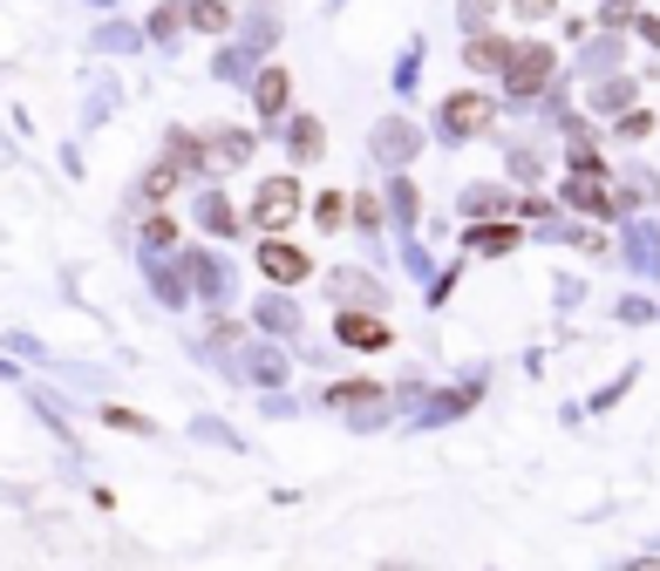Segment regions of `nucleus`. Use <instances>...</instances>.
<instances>
[{
    "label": "nucleus",
    "instance_id": "obj_1",
    "mask_svg": "<svg viewBox=\"0 0 660 571\" xmlns=\"http://www.w3.org/2000/svg\"><path fill=\"white\" fill-rule=\"evenodd\" d=\"M490 122H497V103L477 96V89H456V96L443 103V130H450V137H484Z\"/></svg>",
    "mask_w": 660,
    "mask_h": 571
},
{
    "label": "nucleus",
    "instance_id": "obj_2",
    "mask_svg": "<svg viewBox=\"0 0 660 571\" xmlns=\"http://www.w3.org/2000/svg\"><path fill=\"white\" fill-rule=\"evenodd\" d=\"M559 68V55L552 49H538V41H531V49H511V55H504V75H511V89H545V75Z\"/></svg>",
    "mask_w": 660,
    "mask_h": 571
},
{
    "label": "nucleus",
    "instance_id": "obj_3",
    "mask_svg": "<svg viewBox=\"0 0 660 571\" xmlns=\"http://www.w3.org/2000/svg\"><path fill=\"white\" fill-rule=\"evenodd\" d=\"M259 272L280 279V286H300V279H306V252H300V245H286V238H266V245H259Z\"/></svg>",
    "mask_w": 660,
    "mask_h": 571
},
{
    "label": "nucleus",
    "instance_id": "obj_4",
    "mask_svg": "<svg viewBox=\"0 0 660 571\" xmlns=\"http://www.w3.org/2000/svg\"><path fill=\"white\" fill-rule=\"evenodd\" d=\"M293 212H300V184H293V177H273V184L252 197V218H259V225H286Z\"/></svg>",
    "mask_w": 660,
    "mask_h": 571
},
{
    "label": "nucleus",
    "instance_id": "obj_5",
    "mask_svg": "<svg viewBox=\"0 0 660 571\" xmlns=\"http://www.w3.org/2000/svg\"><path fill=\"white\" fill-rule=\"evenodd\" d=\"M340 341H347V347H381V341H388V326L368 320V313H340Z\"/></svg>",
    "mask_w": 660,
    "mask_h": 571
},
{
    "label": "nucleus",
    "instance_id": "obj_6",
    "mask_svg": "<svg viewBox=\"0 0 660 571\" xmlns=\"http://www.w3.org/2000/svg\"><path fill=\"white\" fill-rule=\"evenodd\" d=\"M286 143H293V157H300V163H314V157L327 150V137H321V122H314V116H300V122H293V137H286Z\"/></svg>",
    "mask_w": 660,
    "mask_h": 571
},
{
    "label": "nucleus",
    "instance_id": "obj_7",
    "mask_svg": "<svg viewBox=\"0 0 660 571\" xmlns=\"http://www.w3.org/2000/svg\"><path fill=\"white\" fill-rule=\"evenodd\" d=\"M184 14H191V21H198L205 34H218V28L231 21V14H225V0H191V8H184Z\"/></svg>",
    "mask_w": 660,
    "mask_h": 571
},
{
    "label": "nucleus",
    "instance_id": "obj_8",
    "mask_svg": "<svg viewBox=\"0 0 660 571\" xmlns=\"http://www.w3.org/2000/svg\"><path fill=\"white\" fill-rule=\"evenodd\" d=\"M504 55H511V41H470V62L477 68H504Z\"/></svg>",
    "mask_w": 660,
    "mask_h": 571
},
{
    "label": "nucleus",
    "instance_id": "obj_9",
    "mask_svg": "<svg viewBox=\"0 0 660 571\" xmlns=\"http://www.w3.org/2000/svg\"><path fill=\"white\" fill-rule=\"evenodd\" d=\"M402 150H415V130H409V122H388V130H381V157H402Z\"/></svg>",
    "mask_w": 660,
    "mask_h": 571
},
{
    "label": "nucleus",
    "instance_id": "obj_10",
    "mask_svg": "<svg viewBox=\"0 0 660 571\" xmlns=\"http://www.w3.org/2000/svg\"><path fill=\"white\" fill-rule=\"evenodd\" d=\"M470 245H477V252H511V245H518V231L490 225V231H470Z\"/></svg>",
    "mask_w": 660,
    "mask_h": 571
},
{
    "label": "nucleus",
    "instance_id": "obj_11",
    "mask_svg": "<svg viewBox=\"0 0 660 571\" xmlns=\"http://www.w3.org/2000/svg\"><path fill=\"white\" fill-rule=\"evenodd\" d=\"M177 191V163H158V171L143 177V197H171Z\"/></svg>",
    "mask_w": 660,
    "mask_h": 571
},
{
    "label": "nucleus",
    "instance_id": "obj_12",
    "mask_svg": "<svg viewBox=\"0 0 660 571\" xmlns=\"http://www.w3.org/2000/svg\"><path fill=\"white\" fill-rule=\"evenodd\" d=\"M259 103H266V109H280V103H286V75H280V68H266V75H259Z\"/></svg>",
    "mask_w": 660,
    "mask_h": 571
},
{
    "label": "nucleus",
    "instance_id": "obj_13",
    "mask_svg": "<svg viewBox=\"0 0 660 571\" xmlns=\"http://www.w3.org/2000/svg\"><path fill=\"white\" fill-rule=\"evenodd\" d=\"M559 0H518V14H552Z\"/></svg>",
    "mask_w": 660,
    "mask_h": 571
}]
</instances>
